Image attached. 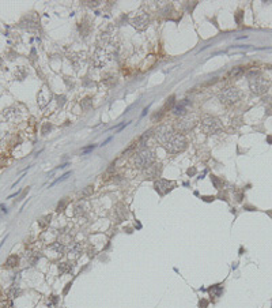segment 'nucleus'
<instances>
[{"mask_svg":"<svg viewBox=\"0 0 272 308\" xmlns=\"http://www.w3.org/2000/svg\"><path fill=\"white\" fill-rule=\"evenodd\" d=\"M155 161V153L153 150L144 149L140 150L139 153L133 157V165L139 169H147L149 166H151Z\"/></svg>","mask_w":272,"mask_h":308,"instance_id":"f257e3e1","label":"nucleus"},{"mask_svg":"<svg viewBox=\"0 0 272 308\" xmlns=\"http://www.w3.org/2000/svg\"><path fill=\"white\" fill-rule=\"evenodd\" d=\"M165 150H166L167 153L170 154H177L182 152V150H185V147H187V139H185L184 135H180V134H174L173 136H171L169 141L163 145Z\"/></svg>","mask_w":272,"mask_h":308,"instance_id":"f03ea898","label":"nucleus"},{"mask_svg":"<svg viewBox=\"0 0 272 308\" xmlns=\"http://www.w3.org/2000/svg\"><path fill=\"white\" fill-rule=\"evenodd\" d=\"M241 98V93L237 89L234 87H230V89H226V90H223L222 93L219 94V100L222 104L225 105H233L235 104L237 101H240Z\"/></svg>","mask_w":272,"mask_h":308,"instance_id":"7ed1b4c3","label":"nucleus"},{"mask_svg":"<svg viewBox=\"0 0 272 308\" xmlns=\"http://www.w3.org/2000/svg\"><path fill=\"white\" fill-rule=\"evenodd\" d=\"M222 124L218 119L215 117H205L201 121V130L205 132V134L211 135V134H216V132L222 131Z\"/></svg>","mask_w":272,"mask_h":308,"instance_id":"20e7f679","label":"nucleus"},{"mask_svg":"<svg viewBox=\"0 0 272 308\" xmlns=\"http://www.w3.org/2000/svg\"><path fill=\"white\" fill-rule=\"evenodd\" d=\"M249 86H250V89H252V91H253L254 94H264L268 90L270 83H268V82L264 79V78L257 77V75H256L254 78H250Z\"/></svg>","mask_w":272,"mask_h":308,"instance_id":"39448f33","label":"nucleus"},{"mask_svg":"<svg viewBox=\"0 0 272 308\" xmlns=\"http://www.w3.org/2000/svg\"><path fill=\"white\" fill-rule=\"evenodd\" d=\"M174 135V128L171 125H161L155 131V139L161 143H166Z\"/></svg>","mask_w":272,"mask_h":308,"instance_id":"423d86ee","label":"nucleus"},{"mask_svg":"<svg viewBox=\"0 0 272 308\" xmlns=\"http://www.w3.org/2000/svg\"><path fill=\"white\" fill-rule=\"evenodd\" d=\"M162 174V164H153L147 169H144V179L147 180H158Z\"/></svg>","mask_w":272,"mask_h":308,"instance_id":"0eeeda50","label":"nucleus"},{"mask_svg":"<svg viewBox=\"0 0 272 308\" xmlns=\"http://www.w3.org/2000/svg\"><path fill=\"white\" fill-rule=\"evenodd\" d=\"M154 187H155L157 192H159L161 195H165L171 190V187H174V183L173 181H169L166 179H158V180L154 181Z\"/></svg>","mask_w":272,"mask_h":308,"instance_id":"6e6552de","label":"nucleus"},{"mask_svg":"<svg viewBox=\"0 0 272 308\" xmlns=\"http://www.w3.org/2000/svg\"><path fill=\"white\" fill-rule=\"evenodd\" d=\"M195 124L196 123H195V120H192V119L182 117V119H180V120L175 121L174 128L177 130V131H180V132H188V131H191V130L195 127Z\"/></svg>","mask_w":272,"mask_h":308,"instance_id":"1a4fd4ad","label":"nucleus"},{"mask_svg":"<svg viewBox=\"0 0 272 308\" xmlns=\"http://www.w3.org/2000/svg\"><path fill=\"white\" fill-rule=\"evenodd\" d=\"M132 25L137 27V29H144V27L149 25V16L146 14H137L132 20Z\"/></svg>","mask_w":272,"mask_h":308,"instance_id":"9d476101","label":"nucleus"},{"mask_svg":"<svg viewBox=\"0 0 272 308\" xmlns=\"http://www.w3.org/2000/svg\"><path fill=\"white\" fill-rule=\"evenodd\" d=\"M189 104V101L188 100H184V101H181L180 104H177L175 107L173 108V113L174 115H184L185 112H187V109H185V107Z\"/></svg>","mask_w":272,"mask_h":308,"instance_id":"9b49d317","label":"nucleus"},{"mask_svg":"<svg viewBox=\"0 0 272 308\" xmlns=\"http://www.w3.org/2000/svg\"><path fill=\"white\" fill-rule=\"evenodd\" d=\"M18 263H19V258H18V256H16V255H11V256H10V258L6 261L4 267H7V269L16 267V266H18Z\"/></svg>","mask_w":272,"mask_h":308,"instance_id":"f8f14e48","label":"nucleus"},{"mask_svg":"<svg viewBox=\"0 0 272 308\" xmlns=\"http://www.w3.org/2000/svg\"><path fill=\"white\" fill-rule=\"evenodd\" d=\"M208 292H209V295H211V297H219L220 295H222V292H223V286H222V284H219V285H214V286H211V288L208 289Z\"/></svg>","mask_w":272,"mask_h":308,"instance_id":"ddd939ff","label":"nucleus"},{"mask_svg":"<svg viewBox=\"0 0 272 308\" xmlns=\"http://www.w3.org/2000/svg\"><path fill=\"white\" fill-rule=\"evenodd\" d=\"M50 249L56 251V254H58V255H63L64 254V245L60 244V243H54V244H52V245H50Z\"/></svg>","mask_w":272,"mask_h":308,"instance_id":"4468645a","label":"nucleus"},{"mask_svg":"<svg viewBox=\"0 0 272 308\" xmlns=\"http://www.w3.org/2000/svg\"><path fill=\"white\" fill-rule=\"evenodd\" d=\"M58 270H60V274H64V273H71L72 271V266L70 265V263H60Z\"/></svg>","mask_w":272,"mask_h":308,"instance_id":"2eb2a0df","label":"nucleus"},{"mask_svg":"<svg viewBox=\"0 0 272 308\" xmlns=\"http://www.w3.org/2000/svg\"><path fill=\"white\" fill-rule=\"evenodd\" d=\"M93 188H94L93 186H89V187H86L83 191H80V192H79V198H80V199H83V198L89 196V195H91V194H93Z\"/></svg>","mask_w":272,"mask_h":308,"instance_id":"dca6fc26","label":"nucleus"},{"mask_svg":"<svg viewBox=\"0 0 272 308\" xmlns=\"http://www.w3.org/2000/svg\"><path fill=\"white\" fill-rule=\"evenodd\" d=\"M70 254H75V256H79L82 254V248L79 244H74L72 247L70 248Z\"/></svg>","mask_w":272,"mask_h":308,"instance_id":"f3484780","label":"nucleus"},{"mask_svg":"<svg viewBox=\"0 0 272 308\" xmlns=\"http://www.w3.org/2000/svg\"><path fill=\"white\" fill-rule=\"evenodd\" d=\"M150 135H151V131H146V132H144V134L142 135V138H140V141H139V147L144 146V143H146V141L150 138Z\"/></svg>","mask_w":272,"mask_h":308,"instance_id":"a211bd4d","label":"nucleus"},{"mask_svg":"<svg viewBox=\"0 0 272 308\" xmlns=\"http://www.w3.org/2000/svg\"><path fill=\"white\" fill-rule=\"evenodd\" d=\"M15 77H16V78H18V79H19V81H22V79H23V78H25V77H26V71H25V70H23V67H19V68H18V70H16V73H15Z\"/></svg>","mask_w":272,"mask_h":308,"instance_id":"6ab92c4d","label":"nucleus"},{"mask_svg":"<svg viewBox=\"0 0 272 308\" xmlns=\"http://www.w3.org/2000/svg\"><path fill=\"white\" fill-rule=\"evenodd\" d=\"M50 222V215H46V217H44V218H41V220L38 221V224H40V227L41 228H45L48 224Z\"/></svg>","mask_w":272,"mask_h":308,"instance_id":"aec40b11","label":"nucleus"},{"mask_svg":"<svg viewBox=\"0 0 272 308\" xmlns=\"http://www.w3.org/2000/svg\"><path fill=\"white\" fill-rule=\"evenodd\" d=\"M70 174H71V172H67V173H65V174H63V176H61V177H60V179H57V180H54V181H53V183H52V184H50V187H52V186H54V184H57V183H60V181H63V180H65V179H67V177H68V176H70Z\"/></svg>","mask_w":272,"mask_h":308,"instance_id":"412c9836","label":"nucleus"},{"mask_svg":"<svg viewBox=\"0 0 272 308\" xmlns=\"http://www.w3.org/2000/svg\"><path fill=\"white\" fill-rule=\"evenodd\" d=\"M65 206H67V200H61L60 203L57 205V211H58V213H60V211H64Z\"/></svg>","mask_w":272,"mask_h":308,"instance_id":"4be33fe9","label":"nucleus"},{"mask_svg":"<svg viewBox=\"0 0 272 308\" xmlns=\"http://www.w3.org/2000/svg\"><path fill=\"white\" fill-rule=\"evenodd\" d=\"M244 73V70L241 67H237V68H234V70L231 71V75H234V77H238V75H241Z\"/></svg>","mask_w":272,"mask_h":308,"instance_id":"5701e85b","label":"nucleus"},{"mask_svg":"<svg viewBox=\"0 0 272 308\" xmlns=\"http://www.w3.org/2000/svg\"><path fill=\"white\" fill-rule=\"evenodd\" d=\"M80 105H82V108L83 109H89L91 107V102H90V100H84V101H82Z\"/></svg>","mask_w":272,"mask_h":308,"instance_id":"b1692460","label":"nucleus"},{"mask_svg":"<svg viewBox=\"0 0 272 308\" xmlns=\"http://www.w3.org/2000/svg\"><path fill=\"white\" fill-rule=\"evenodd\" d=\"M83 209H84V207L82 206V205H78V206L75 207V214H76V215H79L80 213L83 214V213H84V211H83Z\"/></svg>","mask_w":272,"mask_h":308,"instance_id":"393cba45","label":"nucleus"},{"mask_svg":"<svg viewBox=\"0 0 272 308\" xmlns=\"http://www.w3.org/2000/svg\"><path fill=\"white\" fill-rule=\"evenodd\" d=\"M208 306V301L207 300H203V301H200V307H203V308H205Z\"/></svg>","mask_w":272,"mask_h":308,"instance_id":"a878e982","label":"nucleus"},{"mask_svg":"<svg viewBox=\"0 0 272 308\" xmlns=\"http://www.w3.org/2000/svg\"><path fill=\"white\" fill-rule=\"evenodd\" d=\"M195 172H196L195 169H189V170H188V174L191 176V174H195Z\"/></svg>","mask_w":272,"mask_h":308,"instance_id":"bb28decb","label":"nucleus"}]
</instances>
